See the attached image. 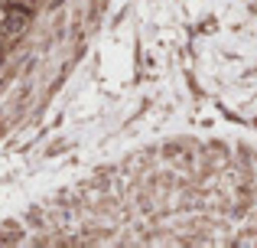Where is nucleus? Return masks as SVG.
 <instances>
[{"mask_svg":"<svg viewBox=\"0 0 257 248\" xmlns=\"http://www.w3.org/2000/svg\"><path fill=\"white\" fill-rule=\"evenodd\" d=\"M26 23H30V10L26 7H4L0 10V30L4 33H23Z\"/></svg>","mask_w":257,"mask_h":248,"instance_id":"nucleus-1","label":"nucleus"}]
</instances>
